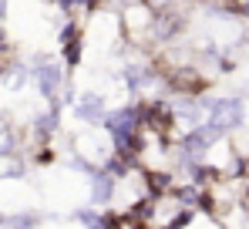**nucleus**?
Wrapping results in <instances>:
<instances>
[{"label":"nucleus","instance_id":"nucleus-1","mask_svg":"<svg viewBox=\"0 0 249 229\" xmlns=\"http://www.w3.org/2000/svg\"><path fill=\"white\" fill-rule=\"evenodd\" d=\"M34 81H37L41 95L51 105H61V95H64V68L54 57H47V54H37L34 57Z\"/></svg>","mask_w":249,"mask_h":229},{"label":"nucleus","instance_id":"nucleus-2","mask_svg":"<svg viewBox=\"0 0 249 229\" xmlns=\"http://www.w3.org/2000/svg\"><path fill=\"white\" fill-rule=\"evenodd\" d=\"M74 118L84 121V125H105V118H108L105 98H101V95H94V91L81 95V98L74 101Z\"/></svg>","mask_w":249,"mask_h":229}]
</instances>
